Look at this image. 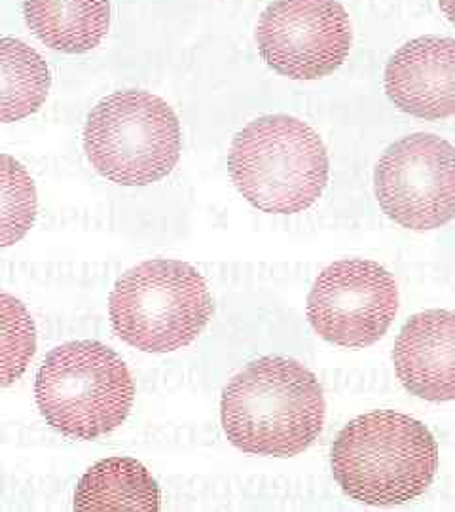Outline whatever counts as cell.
<instances>
[{
  "label": "cell",
  "instance_id": "cell-12",
  "mask_svg": "<svg viewBox=\"0 0 455 512\" xmlns=\"http://www.w3.org/2000/svg\"><path fill=\"white\" fill-rule=\"evenodd\" d=\"M31 33L63 54H86L107 37L110 0H23Z\"/></svg>",
  "mask_w": 455,
  "mask_h": 512
},
{
  "label": "cell",
  "instance_id": "cell-4",
  "mask_svg": "<svg viewBox=\"0 0 455 512\" xmlns=\"http://www.w3.org/2000/svg\"><path fill=\"white\" fill-rule=\"evenodd\" d=\"M37 404L57 433L95 440L118 429L129 416L135 385L122 357L101 342H69L40 366Z\"/></svg>",
  "mask_w": 455,
  "mask_h": 512
},
{
  "label": "cell",
  "instance_id": "cell-10",
  "mask_svg": "<svg viewBox=\"0 0 455 512\" xmlns=\"http://www.w3.org/2000/svg\"><path fill=\"white\" fill-rule=\"evenodd\" d=\"M385 93L416 118L455 116V38L419 37L401 46L385 67Z\"/></svg>",
  "mask_w": 455,
  "mask_h": 512
},
{
  "label": "cell",
  "instance_id": "cell-2",
  "mask_svg": "<svg viewBox=\"0 0 455 512\" xmlns=\"http://www.w3.org/2000/svg\"><path fill=\"white\" fill-rule=\"evenodd\" d=\"M330 463L338 486L351 499L401 505L431 486L437 475V440L421 421L378 410L349 421L334 440Z\"/></svg>",
  "mask_w": 455,
  "mask_h": 512
},
{
  "label": "cell",
  "instance_id": "cell-14",
  "mask_svg": "<svg viewBox=\"0 0 455 512\" xmlns=\"http://www.w3.org/2000/svg\"><path fill=\"white\" fill-rule=\"evenodd\" d=\"M52 74L33 46L0 37V124L19 122L46 103Z\"/></svg>",
  "mask_w": 455,
  "mask_h": 512
},
{
  "label": "cell",
  "instance_id": "cell-15",
  "mask_svg": "<svg viewBox=\"0 0 455 512\" xmlns=\"http://www.w3.org/2000/svg\"><path fill=\"white\" fill-rule=\"evenodd\" d=\"M37 186L16 158L0 152V249L27 236L37 220Z\"/></svg>",
  "mask_w": 455,
  "mask_h": 512
},
{
  "label": "cell",
  "instance_id": "cell-11",
  "mask_svg": "<svg viewBox=\"0 0 455 512\" xmlns=\"http://www.w3.org/2000/svg\"><path fill=\"white\" fill-rule=\"evenodd\" d=\"M393 363L401 384L425 401L455 399V313L414 315L395 342Z\"/></svg>",
  "mask_w": 455,
  "mask_h": 512
},
{
  "label": "cell",
  "instance_id": "cell-16",
  "mask_svg": "<svg viewBox=\"0 0 455 512\" xmlns=\"http://www.w3.org/2000/svg\"><path fill=\"white\" fill-rule=\"evenodd\" d=\"M37 351V327L25 304L0 291V387L18 382Z\"/></svg>",
  "mask_w": 455,
  "mask_h": 512
},
{
  "label": "cell",
  "instance_id": "cell-7",
  "mask_svg": "<svg viewBox=\"0 0 455 512\" xmlns=\"http://www.w3.org/2000/svg\"><path fill=\"white\" fill-rule=\"evenodd\" d=\"M383 213L410 230H435L455 219V147L414 133L383 152L374 171Z\"/></svg>",
  "mask_w": 455,
  "mask_h": 512
},
{
  "label": "cell",
  "instance_id": "cell-3",
  "mask_svg": "<svg viewBox=\"0 0 455 512\" xmlns=\"http://www.w3.org/2000/svg\"><path fill=\"white\" fill-rule=\"evenodd\" d=\"M228 171L239 194L256 209L292 215L325 192L327 148L315 129L294 116H262L234 137Z\"/></svg>",
  "mask_w": 455,
  "mask_h": 512
},
{
  "label": "cell",
  "instance_id": "cell-13",
  "mask_svg": "<svg viewBox=\"0 0 455 512\" xmlns=\"http://www.w3.org/2000/svg\"><path fill=\"white\" fill-rule=\"evenodd\" d=\"M74 509L156 512L160 511V488L137 459H103L80 478Z\"/></svg>",
  "mask_w": 455,
  "mask_h": 512
},
{
  "label": "cell",
  "instance_id": "cell-8",
  "mask_svg": "<svg viewBox=\"0 0 455 512\" xmlns=\"http://www.w3.org/2000/svg\"><path fill=\"white\" fill-rule=\"evenodd\" d=\"M266 65L291 80H319L338 71L353 44L346 8L338 0H273L256 25Z\"/></svg>",
  "mask_w": 455,
  "mask_h": 512
},
{
  "label": "cell",
  "instance_id": "cell-17",
  "mask_svg": "<svg viewBox=\"0 0 455 512\" xmlns=\"http://www.w3.org/2000/svg\"><path fill=\"white\" fill-rule=\"evenodd\" d=\"M438 6L446 19L455 25V0H438Z\"/></svg>",
  "mask_w": 455,
  "mask_h": 512
},
{
  "label": "cell",
  "instance_id": "cell-1",
  "mask_svg": "<svg viewBox=\"0 0 455 512\" xmlns=\"http://www.w3.org/2000/svg\"><path fill=\"white\" fill-rule=\"evenodd\" d=\"M325 395L315 374L287 357H264L245 366L226 385L222 427L241 452L292 458L319 439Z\"/></svg>",
  "mask_w": 455,
  "mask_h": 512
},
{
  "label": "cell",
  "instance_id": "cell-5",
  "mask_svg": "<svg viewBox=\"0 0 455 512\" xmlns=\"http://www.w3.org/2000/svg\"><path fill=\"white\" fill-rule=\"evenodd\" d=\"M114 332L133 348L167 353L190 346L213 317L203 275L179 260H146L122 275L109 300Z\"/></svg>",
  "mask_w": 455,
  "mask_h": 512
},
{
  "label": "cell",
  "instance_id": "cell-6",
  "mask_svg": "<svg viewBox=\"0 0 455 512\" xmlns=\"http://www.w3.org/2000/svg\"><path fill=\"white\" fill-rule=\"evenodd\" d=\"M84 150L95 171L112 183H158L181 156L179 118L162 97L150 92L112 93L88 116Z\"/></svg>",
  "mask_w": 455,
  "mask_h": 512
},
{
  "label": "cell",
  "instance_id": "cell-9",
  "mask_svg": "<svg viewBox=\"0 0 455 512\" xmlns=\"http://www.w3.org/2000/svg\"><path fill=\"white\" fill-rule=\"evenodd\" d=\"M399 310V289L372 260H338L317 277L308 298L313 330L340 348H368L389 330Z\"/></svg>",
  "mask_w": 455,
  "mask_h": 512
}]
</instances>
